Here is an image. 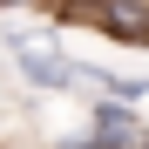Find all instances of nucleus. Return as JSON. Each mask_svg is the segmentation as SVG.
<instances>
[{"label":"nucleus","mask_w":149,"mask_h":149,"mask_svg":"<svg viewBox=\"0 0 149 149\" xmlns=\"http://www.w3.org/2000/svg\"><path fill=\"white\" fill-rule=\"evenodd\" d=\"M7 61H14V74H20L34 95H74V88H81V68H74V54H61V47H47V41L14 47Z\"/></svg>","instance_id":"nucleus-1"},{"label":"nucleus","mask_w":149,"mask_h":149,"mask_svg":"<svg viewBox=\"0 0 149 149\" xmlns=\"http://www.w3.org/2000/svg\"><path fill=\"white\" fill-rule=\"evenodd\" d=\"M81 68V88L102 95V102H122V109H142L149 102V74H129V68H102V61H74Z\"/></svg>","instance_id":"nucleus-2"},{"label":"nucleus","mask_w":149,"mask_h":149,"mask_svg":"<svg viewBox=\"0 0 149 149\" xmlns=\"http://www.w3.org/2000/svg\"><path fill=\"white\" fill-rule=\"evenodd\" d=\"M14 7H34V14H41V20H47V7H54V0H0V20H7V14H14Z\"/></svg>","instance_id":"nucleus-4"},{"label":"nucleus","mask_w":149,"mask_h":149,"mask_svg":"<svg viewBox=\"0 0 149 149\" xmlns=\"http://www.w3.org/2000/svg\"><path fill=\"white\" fill-rule=\"evenodd\" d=\"M81 115H88V136H136V129H149V115H142V109L102 102V95H88V102H81Z\"/></svg>","instance_id":"nucleus-3"}]
</instances>
